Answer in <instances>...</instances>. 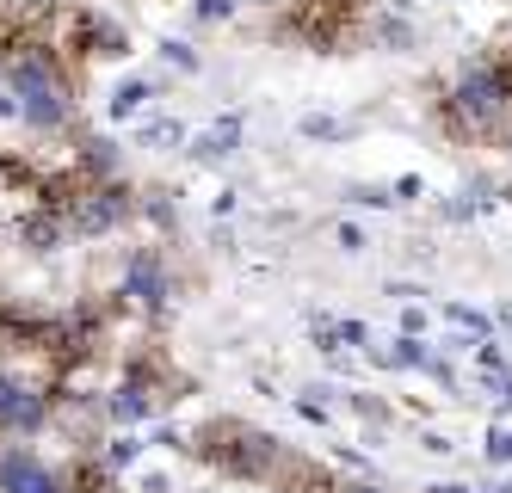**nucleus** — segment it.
I'll return each instance as SVG.
<instances>
[{
  "instance_id": "f03ea898",
  "label": "nucleus",
  "mask_w": 512,
  "mask_h": 493,
  "mask_svg": "<svg viewBox=\"0 0 512 493\" xmlns=\"http://www.w3.org/2000/svg\"><path fill=\"white\" fill-rule=\"evenodd\" d=\"M445 118L457 136H494L512 118V56H475L457 68Z\"/></svg>"
},
{
  "instance_id": "0eeeda50",
  "label": "nucleus",
  "mask_w": 512,
  "mask_h": 493,
  "mask_svg": "<svg viewBox=\"0 0 512 493\" xmlns=\"http://www.w3.org/2000/svg\"><path fill=\"white\" fill-rule=\"evenodd\" d=\"M235 142H241V118H223V124H210L198 136V155L204 161H223V155H235Z\"/></svg>"
},
{
  "instance_id": "7ed1b4c3",
  "label": "nucleus",
  "mask_w": 512,
  "mask_h": 493,
  "mask_svg": "<svg viewBox=\"0 0 512 493\" xmlns=\"http://www.w3.org/2000/svg\"><path fill=\"white\" fill-rule=\"evenodd\" d=\"M56 413V395L19 383V376L0 370V444H25L31 432H44Z\"/></svg>"
},
{
  "instance_id": "9d476101",
  "label": "nucleus",
  "mask_w": 512,
  "mask_h": 493,
  "mask_svg": "<svg viewBox=\"0 0 512 493\" xmlns=\"http://www.w3.org/2000/svg\"><path fill=\"white\" fill-rule=\"evenodd\" d=\"M352 204H371V210H389L395 198H389V192H377V185H352Z\"/></svg>"
},
{
  "instance_id": "423d86ee",
  "label": "nucleus",
  "mask_w": 512,
  "mask_h": 493,
  "mask_svg": "<svg viewBox=\"0 0 512 493\" xmlns=\"http://www.w3.org/2000/svg\"><path fill=\"white\" fill-rule=\"evenodd\" d=\"M19 241H25L31 253H56V247L68 241V222H62L50 204H38L31 216H19Z\"/></svg>"
},
{
  "instance_id": "ddd939ff",
  "label": "nucleus",
  "mask_w": 512,
  "mask_h": 493,
  "mask_svg": "<svg viewBox=\"0 0 512 493\" xmlns=\"http://www.w3.org/2000/svg\"><path fill=\"white\" fill-rule=\"evenodd\" d=\"M340 247H346V253H364V235L352 229V222H346V229H340Z\"/></svg>"
},
{
  "instance_id": "2eb2a0df",
  "label": "nucleus",
  "mask_w": 512,
  "mask_h": 493,
  "mask_svg": "<svg viewBox=\"0 0 512 493\" xmlns=\"http://www.w3.org/2000/svg\"><path fill=\"white\" fill-rule=\"evenodd\" d=\"M198 13H210V19H216V13H229V0H198Z\"/></svg>"
},
{
  "instance_id": "6e6552de",
  "label": "nucleus",
  "mask_w": 512,
  "mask_h": 493,
  "mask_svg": "<svg viewBox=\"0 0 512 493\" xmlns=\"http://www.w3.org/2000/svg\"><path fill=\"white\" fill-rule=\"evenodd\" d=\"M149 99H155V87H149V81H124V87L112 93V118H136V111L149 105Z\"/></svg>"
},
{
  "instance_id": "f8f14e48",
  "label": "nucleus",
  "mask_w": 512,
  "mask_h": 493,
  "mask_svg": "<svg viewBox=\"0 0 512 493\" xmlns=\"http://www.w3.org/2000/svg\"><path fill=\"white\" fill-rule=\"evenodd\" d=\"M161 50H167V62H179V68H198V56H192L186 44H161Z\"/></svg>"
},
{
  "instance_id": "39448f33",
  "label": "nucleus",
  "mask_w": 512,
  "mask_h": 493,
  "mask_svg": "<svg viewBox=\"0 0 512 493\" xmlns=\"http://www.w3.org/2000/svg\"><path fill=\"white\" fill-rule=\"evenodd\" d=\"M0 493H68V475L50 469L38 450L7 444L0 450Z\"/></svg>"
},
{
  "instance_id": "1a4fd4ad",
  "label": "nucleus",
  "mask_w": 512,
  "mask_h": 493,
  "mask_svg": "<svg viewBox=\"0 0 512 493\" xmlns=\"http://www.w3.org/2000/svg\"><path fill=\"white\" fill-rule=\"evenodd\" d=\"M142 457V438H130V432H118L112 444H105V469H130Z\"/></svg>"
},
{
  "instance_id": "f257e3e1",
  "label": "nucleus",
  "mask_w": 512,
  "mask_h": 493,
  "mask_svg": "<svg viewBox=\"0 0 512 493\" xmlns=\"http://www.w3.org/2000/svg\"><path fill=\"white\" fill-rule=\"evenodd\" d=\"M0 68H7V87H13V111L31 130H62L75 118V74H68V56L19 37Z\"/></svg>"
},
{
  "instance_id": "dca6fc26",
  "label": "nucleus",
  "mask_w": 512,
  "mask_h": 493,
  "mask_svg": "<svg viewBox=\"0 0 512 493\" xmlns=\"http://www.w3.org/2000/svg\"><path fill=\"white\" fill-rule=\"evenodd\" d=\"M500 327H506V333H512V302H500Z\"/></svg>"
},
{
  "instance_id": "9b49d317",
  "label": "nucleus",
  "mask_w": 512,
  "mask_h": 493,
  "mask_svg": "<svg viewBox=\"0 0 512 493\" xmlns=\"http://www.w3.org/2000/svg\"><path fill=\"white\" fill-rule=\"evenodd\" d=\"M149 142H155V148H167V142L179 148V142H186V130H179V124H149Z\"/></svg>"
},
{
  "instance_id": "4468645a",
  "label": "nucleus",
  "mask_w": 512,
  "mask_h": 493,
  "mask_svg": "<svg viewBox=\"0 0 512 493\" xmlns=\"http://www.w3.org/2000/svg\"><path fill=\"white\" fill-rule=\"evenodd\" d=\"M340 493H389V487H377V481H340Z\"/></svg>"
},
{
  "instance_id": "20e7f679",
  "label": "nucleus",
  "mask_w": 512,
  "mask_h": 493,
  "mask_svg": "<svg viewBox=\"0 0 512 493\" xmlns=\"http://www.w3.org/2000/svg\"><path fill=\"white\" fill-rule=\"evenodd\" d=\"M118 296L136 302V309H149V315L167 309V296H173V265H167V253H161V247H136V253L124 259Z\"/></svg>"
}]
</instances>
